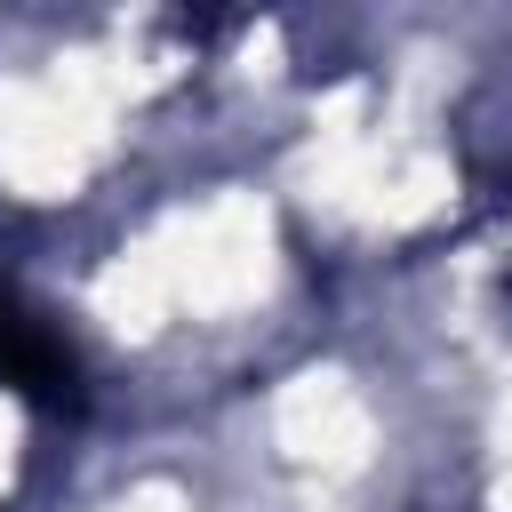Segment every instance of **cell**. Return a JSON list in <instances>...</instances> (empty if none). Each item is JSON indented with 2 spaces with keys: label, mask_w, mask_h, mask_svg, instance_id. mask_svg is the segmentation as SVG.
<instances>
[{
  "label": "cell",
  "mask_w": 512,
  "mask_h": 512,
  "mask_svg": "<svg viewBox=\"0 0 512 512\" xmlns=\"http://www.w3.org/2000/svg\"><path fill=\"white\" fill-rule=\"evenodd\" d=\"M0 392H16V400H32V408H72V400H80V360H72V344H64L24 296H8V288H0Z\"/></svg>",
  "instance_id": "cell-1"
}]
</instances>
